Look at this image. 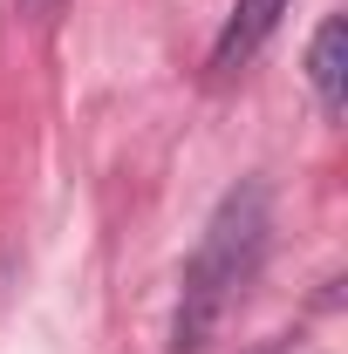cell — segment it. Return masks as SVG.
<instances>
[{
    "mask_svg": "<svg viewBox=\"0 0 348 354\" xmlns=\"http://www.w3.org/2000/svg\"><path fill=\"white\" fill-rule=\"evenodd\" d=\"M266 232H273V205H266L260 177H239L225 198L212 205V218L198 232L184 279H177V313H171V348L164 354H205L232 300L253 286V272L266 259Z\"/></svg>",
    "mask_w": 348,
    "mask_h": 354,
    "instance_id": "obj_1",
    "label": "cell"
},
{
    "mask_svg": "<svg viewBox=\"0 0 348 354\" xmlns=\"http://www.w3.org/2000/svg\"><path fill=\"white\" fill-rule=\"evenodd\" d=\"M280 14H287V0H232V14H225V28L212 41V75H239L266 48V35L280 28Z\"/></svg>",
    "mask_w": 348,
    "mask_h": 354,
    "instance_id": "obj_2",
    "label": "cell"
},
{
    "mask_svg": "<svg viewBox=\"0 0 348 354\" xmlns=\"http://www.w3.org/2000/svg\"><path fill=\"white\" fill-rule=\"evenodd\" d=\"M307 82H314V102L328 109V116H342L348 102V21H321L314 28V48H307Z\"/></svg>",
    "mask_w": 348,
    "mask_h": 354,
    "instance_id": "obj_3",
    "label": "cell"
},
{
    "mask_svg": "<svg viewBox=\"0 0 348 354\" xmlns=\"http://www.w3.org/2000/svg\"><path fill=\"white\" fill-rule=\"evenodd\" d=\"M28 7H35V14H48V7H55V0H28Z\"/></svg>",
    "mask_w": 348,
    "mask_h": 354,
    "instance_id": "obj_4",
    "label": "cell"
},
{
    "mask_svg": "<svg viewBox=\"0 0 348 354\" xmlns=\"http://www.w3.org/2000/svg\"><path fill=\"white\" fill-rule=\"evenodd\" d=\"M253 354H280V348H253Z\"/></svg>",
    "mask_w": 348,
    "mask_h": 354,
    "instance_id": "obj_5",
    "label": "cell"
}]
</instances>
